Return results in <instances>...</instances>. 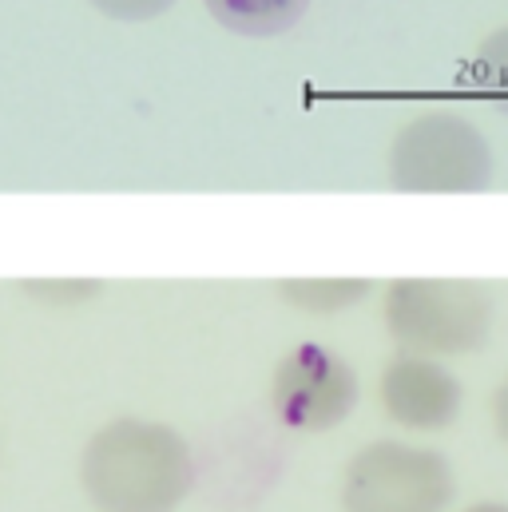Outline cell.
Here are the masks:
<instances>
[{
  "label": "cell",
  "instance_id": "obj_12",
  "mask_svg": "<svg viewBox=\"0 0 508 512\" xmlns=\"http://www.w3.org/2000/svg\"><path fill=\"white\" fill-rule=\"evenodd\" d=\"M489 413H493V429H497V437L508 445V374H505V382L497 385L493 401H489Z\"/></svg>",
  "mask_w": 508,
  "mask_h": 512
},
{
  "label": "cell",
  "instance_id": "obj_4",
  "mask_svg": "<svg viewBox=\"0 0 508 512\" xmlns=\"http://www.w3.org/2000/svg\"><path fill=\"white\" fill-rule=\"evenodd\" d=\"M453 493V465L409 441H374L342 473V512H445Z\"/></svg>",
  "mask_w": 508,
  "mask_h": 512
},
{
  "label": "cell",
  "instance_id": "obj_8",
  "mask_svg": "<svg viewBox=\"0 0 508 512\" xmlns=\"http://www.w3.org/2000/svg\"><path fill=\"white\" fill-rule=\"evenodd\" d=\"M370 278H286L278 282L282 302H290L302 314H342L370 298Z\"/></svg>",
  "mask_w": 508,
  "mask_h": 512
},
{
  "label": "cell",
  "instance_id": "obj_7",
  "mask_svg": "<svg viewBox=\"0 0 508 512\" xmlns=\"http://www.w3.org/2000/svg\"><path fill=\"white\" fill-rule=\"evenodd\" d=\"M203 4L227 32L251 36V40H270L290 32L310 8V0H203Z\"/></svg>",
  "mask_w": 508,
  "mask_h": 512
},
{
  "label": "cell",
  "instance_id": "obj_3",
  "mask_svg": "<svg viewBox=\"0 0 508 512\" xmlns=\"http://www.w3.org/2000/svg\"><path fill=\"white\" fill-rule=\"evenodd\" d=\"M389 183L409 195H473L497 175V159L477 124L453 112H425L393 135Z\"/></svg>",
  "mask_w": 508,
  "mask_h": 512
},
{
  "label": "cell",
  "instance_id": "obj_1",
  "mask_svg": "<svg viewBox=\"0 0 508 512\" xmlns=\"http://www.w3.org/2000/svg\"><path fill=\"white\" fill-rule=\"evenodd\" d=\"M80 485L96 512H175L195 485V457L171 425L120 417L84 445Z\"/></svg>",
  "mask_w": 508,
  "mask_h": 512
},
{
  "label": "cell",
  "instance_id": "obj_11",
  "mask_svg": "<svg viewBox=\"0 0 508 512\" xmlns=\"http://www.w3.org/2000/svg\"><path fill=\"white\" fill-rule=\"evenodd\" d=\"M28 294H40V298L56 294V302H80V298H92V294H100V282H64V286L32 282V286H28Z\"/></svg>",
  "mask_w": 508,
  "mask_h": 512
},
{
  "label": "cell",
  "instance_id": "obj_2",
  "mask_svg": "<svg viewBox=\"0 0 508 512\" xmlns=\"http://www.w3.org/2000/svg\"><path fill=\"white\" fill-rule=\"evenodd\" d=\"M381 318L405 354L457 358L485 346L497 306L469 278H397L385 286Z\"/></svg>",
  "mask_w": 508,
  "mask_h": 512
},
{
  "label": "cell",
  "instance_id": "obj_5",
  "mask_svg": "<svg viewBox=\"0 0 508 512\" xmlns=\"http://www.w3.org/2000/svg\"><path fill=\"white\" fill-rule=\"evenodd\" d=\"M358 393L362 389L354 366L318 342H302L286 350L270 378V401L278 421L302 433L338 429L354 413Z\"/></svg>",
  "mask_w": 508,
  "mask_h": 512
},
{
  "label": "cell",
  "instance_id": "obj_10",
  "mask_svg": "<svg viewBox=\"0 0 508 512\" xmlns=\"http://www.w3.org/2000/svg\"><path fill=\"white\" fill-rule=\"evenodd\" d=\"M96 12H104L108 20H124V24H143L155 20L163 12H171L175 0H92Z\"/></svg>",
  "mask_w": 508,
  "mask_h": 512
},
{
  "label": "cell",
  "instance_id": "obj_6",
  "mask_svg": "<svg viewBox=\"0 0 508 512\" xmlns=\"http://www.w3.org/2000/svg\"><path fill=\"white\" fill-rule=\"evenodd\" d=\"M378 397L385 417L409 433H441L465 409V385L449 366L405 350L385 362Z\"/></svg>",
  "mask_w": 508,
  "mask_h": 512
},
{
  "label": "cell",
  "instance_id": "obj_13",
  "mask_svg": "<svg viewBox=\"0 0 508 512\" xmlns=\"http://www.w3.org/2000/svg\"><path fill=\"white\" fill-rule=\"evenodd\" d=\"M465 512H508V505H501V501H481V505H469Z\"/></svg>",
  "mask_w": 508,
  "mask_h": 512
},
{
  "label": "cell",
  "instance_id": "obj_9",
  "mask_svg": "<svg viewBox=\"0 0 508 512\" xmlns=\"http://www.w3.org/2000/svg\"><path fill=\"white\" fill-rule=\"evenodd\" d=\"M473 84L477 92L497 104L501 112H508V24L489 32L481 44H477V56H473Z\"/></svg>",
  "mask_w": 508,
  "mask_h": 512
}]
</instances>
